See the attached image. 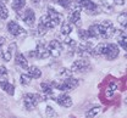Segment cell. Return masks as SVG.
<instances>
[{"label": "cell", "mask_w": 127, "mask_h": 118, "mask_svg": "<svg viewBox=\"0 0 127 118\" xmlns=\"http://www.w3.org/2000/svg\"><path fill=\"white\" fill-rule=\"evenodd\" d=\"M89 38L92 39H109L115 35L116 28L112 24V22L109 20H104L100 23H94L92 24L88 29Z\"/></svg>", "instance_id": "1"}, {"label": "cell", "mask_w": 127, "mask_h": 118, "mask_svg": "<svg viewBox=\"0 0 127 118\" xmlns=\"http://www.w3.org/2000/svg\"><path fill=\"white\" fill-rule=\"evenodd\" d=\"M61 20H63L61 14H59L56 10H54L51 7H48V14L43 15L39 18V23L42 26H44L47 29H54L58 24L61 23Z\"/></svg>", "instance_id": "2"}, {"label": "cell", "mask_w": 127, "mask_h": 118, "mask_svg": "<svg viewBox=\"0 0 127 118\" xmlns=\"http://www.w3.org/2000/svg\"><path fill=\"white\" fill-rule=\"evenodd\" d=\"M45 100H47V98L43 96V95H40V94L28 93V94H26L25 98H23V106H25L26 110L32 111V110H34L40 102L45 101Z\"/></svg>", "instance_id": "3"}, {"label": "cell", "mask_w": 127, "mask_h": 118, "mask_svg": "<svg viewBox=\"0 0 127 118\" xmlns=\"http://www.w3.org/2000/svg\"><path fill=\"white\" fill-rule=\"evenodd\" d=\"M51 85H53V88H56L58 90L64 91V93H66V91H72V90H75V89L78 86V79H76V78H73V77H68V78H66V79H63L61 83L53 82Z\"/></svg>", "instance_id": "4"}, {"label": "cell", "mask_w": 127, "mask_h": 118, "mask_svg": "<svg viewBox=\"0 0 127 118\" xmlns=\"http://www.w3.org/2000/svg\"><path fill=\"white\" fill-rule=\"evenodd\" d=\"M81 11H82V7L78 2H73L71 9H70V12H68V16H67V21L68 23L72 26H81Z\"/></svg>", "instance_id": "5"}, {"label": "cell", "mask_w": 127, "mask_h": 118, "mask_svg": "<svg viewBox=\"0 0 127 118\" xmlns=\"http://www.w3.org/2000/svg\"><path fill=\"white\" fill-rule=\"evenodd\" d=\"M6 29L11 35H14L15 38H18V39H23V38L27 37V32L16 21H9L7 26H6Z\"/></svg>", "instance_id": "6"}, {"label": "cell", "mask_w": 127, "mask_h": 118, "mask_svg": "<svg viewBox=\"0 0 127 118\" xmlns=\"http://www.w3.org/2000/svg\"><path fill=\"white\" fill-rule=\"evenodd\" d=\"M18 17L23 21L25 24H27L28 27H33L34 23H35V14L32 9H26V10H22L20 12H17Z\"/></svg>", "instance_id": "7"}, {"label": "cell", "mask_w": 127, "mask_h": 118, "mask_svg": "<svg viewBox=\"0 0 127 118\" xmlns=\"http://www.w3.org/2000/svg\"><path fill=\"white\" fill-rule=\"evenodd\" d=\"M78 4L81 5L82 9H84V11L88 15H98L101 11L99 5L95 4L94 1H92V0H82V1H79Z\"/></svg>", "instance_id": "8"}, {"label": "cell", "mask_w": 127, "mask_h": 118, "mask_svg": "<svg viewBox=\"0 0 127 118\" xmlns=\"http://www.w3.org/2000/svg\"><path fill=\"white\" fill-rule=\"evenodd\" d=\"M48 50L50 52V56L53 57H59L61 54H63L64 50V45L63 43L59 40V39H53L49 45H48Z\"/></svg>", "instance_id": "9"}, {"label": "cell", "mask_w": 127, "mask_h": 118, "mask_svg": "<svg viewBox=\"0 0 127 118\" xmlns=\"http://www.w3.org/2000/svg\"><path fill=\"white\" fill-rule=\"evenodd\" d=\"M89 67H91L89 60H87L86 57H82V59H78V60L73 61L72 65H71V67H70V69L73 73V72H83V71L88 69Z\"/></svg>", "instance_id": "10"}, {"label": "cell", "mask_w": 127, "mask_h": 118, "mask_svg": "<svg viewBox=\"0 0 127 118\" xmlns=\"http://www.w3.org/2000/svg\"><path fill=\"white\" fill-rule=\"evenodd\" d=\"M30 56H34V57H37V59H39V60H44V59H48V57L50 56V52H49L47 46H45L43 43L39 41V43L37 44L35 50L30 52Z\"/></svg>", "instance_id": "11"}, {"label": "cell", "mask_w": 127, "mask_h": 118, "mask_svg": "<svg viewBox=\"0 0 127 118\" xmlns=\"http://www.w3.org/2000/svg\"><path fill=\"white\" fill-rule=\"evenodd\" d=\"M119 52L120 49L117 46V44L115 43H106V48H105V52H104V56L108 59V60H115L117 56H119Z\"/></svg>", "instance_id": "12"}, {"label": "cell", "mask_w": 127, "mask_h": 118, "mask_svg": "<svg viewBox=\"0 0 127 118\" xmlns=\"http://www.w3.org/2000/svg\"><path fill=\"white\" fill-rule=\"evenodd\" d=\"M92 50H93V45L89 40L83 41L82 44H79L77 46V54L79 56H87V55H92Z\"/></svg>", "instance_id": "13"}, {"label": "cell", "mask_w": 127, "mask_h": 118, "mask_svg": "<svg viewBox=\"0 0 127 118\" xmlns=\"http://www.w3.org/2000/svg\"><path fill=\"white\" fill-rule=\"evenodd\" d=\"M56 102L61 106V107H64V108H68V107H71L72 106V99H71V96L70 95H67V94H60L56 99Z\"/></svg>", "instance_id": "14"}, {"label": "cell", "mask_w": 127, "mask_h": 118, "mask_svg": "<svg viewBox=\"0 0 127 118\" xmlns=\"http://www.w3.org/2000/svg\"><path fill=\"white\" fill-rule=\"evenodd\" d=\"M15 63L17 65V66H20L22 69H28V67H30V65H28V60H27L26 56H25L23 54H21V52H18V54L16 55Z\"/></svg>", "instance_id": "15"}, {"label": "cell", "mask_w": 127, "mask_h": 118, "mask_svg": "<svg viewBox=\"0 0 127 118\" xmlns=\"http://www.w3.org/2000/svg\"><path fill=\"white\" fill-rule=\"evenodd\" d=\"M16 48H17L16 43H11L10 46H9L6 50L2 51V54H1V59H2V61H5V62H10L11 59H12V51H14V49H16Z\"/></svg>", "instance_id": "16"}, {"label": "cell", "mask_w": 127, "mask_h": 118, "mask_svg": "<svg viewBox=\"0 0 127 118\" xmlns=\"http://www.w3.org/2000/svg\"><path fill=\"white\" fill-rule=\"evenodd\" d=\"M40 88H42V90H43L45 98H47V96H50V98H53V100H54V98H55V96H54V88H53L51 83L43 82V83L40 84Z\"/></svg>", "instance_id": "17"}, {"label": "cell", "mask_w": 127, "mask_h": 118, "mask_svg": "<svg viewBox=\"0 0 127 118\" xmlns=\"http://www.w3.org/2000/svg\"><path fill=\"white\" fill-rule=\"evenodd\" d=\"M105 48H106V41H103V43H99L95 48H93L92 50V55L95 57H99V56H104V52H105Z\"/></svg>", "instance_id": "18"}, {"label": "cell", "mask_w": 127, "mask_h": 118, "mask_svg": "<svg viewBox=\"0 0 127 118\" xmlns=\"http://www.w3.org/2000/svg\"><path fill=\"white\" fill-rule=\"evenodd\" d=\"M0 88L6 93V94H9L10 96H12V95H15V85L11 84V83H9V82H5V83H0Z\"/></svg>", "instance_id": "19"}, {"label": "cell", "mask_w": 127, "mask_h": 118, "mask_svg": "<svg viewBox=\"0 0 127 118\" xmlns=\"http://www.w3.org/2000/svg\"><path fill=\"white\" fill-rule=\"evenodd\" d=\"M27 74L31 77L32 79H38V78H40V76H42V71L37 67V66H30Z\"/></svg>", "instance_id": "20"}, {"label": "cell", "mask_w": 127, "mask_h": 118, "mask_svg": "<svg viewBox=\"0 0 127 118\" xmlns=\"http://www.w3.org/2000/svg\"><path fill=\"white\" fill-rule=\"evenodd\" d=\"M25 6H26V0H14L11 4V7L16 11V14L22 11L25 9Z\"/></svg>", "instance_id": "21"}, {"label": "cell", "mask_w": 127, "mask_h": 118, "mask_svg": "<svg viewBox=\"0 0 127 118\" xmlns=\"http://www.w3.org/2000/svg\"><path fill=\"white\" fill-rule=\"evenodd\" d=\"M63 45H65L68 50L72 52V51L76 49V45H77V44H76V40H73V39H72V38H70V37H66V38L64 39Z\"/></svg>", "instance_id": "22"}, {"label": "cell", "mask_w": 127, "mask_h": 118, "mask_svg": "<svg viewBox=\"0 0 127 118\" xmlns=\"http://www.w3.org/2000/svg\"><path fill=\"white\" fill-rule=\"evenodd\" d=\"M101 112V106H94L92 108H89L86 113V117L87 118H95L99 113Z\"/></svg>", "instance_id": "23"}, {"label": "cell", "mask_w": 127, "mask_h": 118, "mask_svg": "<svg viewBox=\"0 0 127 118\" xmlns=\"http://www.w3.org/2000/svg\"><path fill=\"white\" fill-rule=\"evenodd\" d=\"M56 77H58L59 79H66V78H68V77H72V72H71L70 68H61V69H59Z\"/></svg>", "instance_id": "24"}, {"label": "cell", "mask_w": 127, "mask_h": 118, "mask_svg": "<svg viewBox=\"0 0 127 118\" xmlns=\"http://www.w3.org/2000/svg\"><path fill=\"white\" fill-rule=\"evenodd\" d=\"M117 46H121L124 50H126V49H127L126 32H122V33L119 35V38H117Z\"/></svg>", "instance_id": "25"}, {"label": "cell", "mask_w": 127, "mask_h": 118, "mask_svg": "<svg viewBox=\"0 0 127 118\" xmlns=\"http://www.w3.org/2000/svg\"><path fill=\"white\" fill-rule=\"evenodd\" d=\"M72 33V26L68 22H63L61 23V34L64 37H68Z\"/></svg>", "instance_id": "26"}, {"label": "cell", "mask_w": 127, "mask_h": 118, "mask_svg": "<svg viewBox=\"0 0 127 118\" xmlns=\"http://www.w3.org/2000/svg\"><path fill=\"white\" fill-rule=\"evenodd\" d=\"M48 32V29L44 27V26H42L40 23H38V26H37V28L32 32L33 35H35V37H43V35H45Z\"/></svg>", "instance_id": "27"}, {"label": "cell", "mask_w": 127, "mask_h": 118, "mask_svg": "<svg viewBox=\"0 0 127 118\" xmlns=\"http://www.w3.org/2000/svg\"><path fill=\"white\" fill-rule=\"evenodd\" d=\"M9 82V72L5 66H0V83Z\"/></svg>", "instance_id": "28"}, {"label": "cell", "mask_w": 127, "mask_h": 118, "mask_svg": "<svg viewBox=\"0 0 127 118\" xmlns=\"http://www.w3.org/2000/svg\"><path fill=\"white\" fill-rule=\"evenodd\" d=\"M9 17V10L4 2L0 1V20H6Z\"/></svg>", "instance_id": "29"}, {"label": "cell", "mask_w": 127, "mask_h": 118, "mask_svg": "<svg viewBox=\"0 0 127 118\" xmlns=\"http://www.w3.org/2000/svg\"><path fill=\"white\" fill-rule=\"evenodd\" d=\"M77 34H78L79 39L81 40H83V41H87V40H89L91 38H89V34H88V31L87 29H82V28H78V31H77Z\"/></svg>", "instance_id": "30"}, {"label": "cell", "mask_w": 127, "mask_h": 118, "mask_svg": "<svg viewBox=\"0 0 127 118\" xmlns=\"http://www.w3.org/2000/svg\"><path fill=\"white\" fill-rule=\"evenodd\" d=\"M99 1H100V6H101L103 11L105 10V12H110L111 10H114L112 5L109 4V1H108V0H99ZM101 9H100V10H101Z\"/></svg>", "instance_id": "31"}, {"label": "cell", "mask_w": 127, "mask_h": 118, "mask_svg": "<svg viewBox=\"0 0 127 118\" xmlns=\"http://www.w3.org/2000/svg\"><path fill=\"white\" fill-rule=\"evenodd\" d=\"M20 82H21L22 85H28V84H31L32 78L27 74V73H22V74L20 76Z\"/></svg>", "instance_id": "32"}, {"label": "cell", "mask_w": 127, "mask_h": 118, "mask_svg": "<svg viewBox=\"0 0 127 118\" xmlns=\"http://www.w3.org/2000/svg\"><path fill=\"white\" fill-rule=\"evenodd\" d=\"M116 88H117V85H116V83L114 82V83H110L109 84V86H108V89H106V98H109L110 99L111 96L114 95V93H115V90H116Z\"/></svg>", "instance_id": "33"}, {"label": "cell", "mask_w": 127, "mask_h": 118, "mask_svg": "<svg viewBox=\"0 0 127 118\" xmlns=\"http://www.w3.org/2000/svg\"><path fill=\"white\" fill-rule=\"evenodd\" d=\"M117 21H119V23H120L124 28H126V21H127V12L126 11H124L122 14H120V15L117 16Z\"/></svg>", "instance_id": "34"}, {"label": "cell", "mask_w": 127, "mask_h": 118, "mask_svg": "<svg viewBox=\"0 0 127 118\" xmlns=\"http://www.w3.org/2000/svg\"><path fill=\"white\" fill-rule=\"evenodd\" d=\"M45 115H47V117H49V118L58 117V112H56L51 106H47V108H45Z\"/></svg>", "instance_id": "35"}, {"label": "cell", "mask_w": 127, "mask_h": 118, "mask_svg": "<svg viewBox=\"0 0 127 118\" xmlns=\"http://www.w3.org/2000/svg\"><path fill=\"white\" fill-rule=\"evenodd\" d=\"M58 4L60 6H63L64 9L70 10L71 6H72V4H73V1H71V0H58Z\"/></svg>", "instance_id": "36"}, {"label": "cell", "mask_w": 127, "mask_h": 118, "mask_svg": "<svg viewBox=\"0 0 127 118\" xmlns=\"http://www.w3.org/2000/svg\"><path fill=\"white\" fill-rule=\"evenodd\" d=\"M115 5H125V0H112Z\"/></svg>", "instance_id": "37"}, {"label": "cell", "mask_w": 127, "mask_h": 118, "mask_svg": "<svg viewBox=\"0 0 127 118\" xmlns=\"http://www.w3.org/2000/svg\"><path fill=\"white\" fill-rule=\"evenodd\" d=\"M4 43H5V38L4 37H0V48L4 45Z\"/></svg>", "instance_id": "38"}, {"label": "cell", "mask_w": 127, "mask_h": 118, "mask_svg": "<svg viewBox=\"0 0 127 118\" xmlns=\"http://www.w3.org/2000/svg\"><path fill=\"white\" fill-rule=\"evenodd\" d=\"M79 1H82V0H77V2H79Z\"/></svg>", "instance_id": "39"}, {"label": "cell", "mask_w": 127, "mask_h": 118, "mask_svg": "<svg viewBox=\"0 0 127 118\" xmlns=\"http://www.w3.org/2000/svg\"><path fill=\"white\" fill-rule=\"evenodd\" d=\"M11 118H16V117H11Z\"/></svg>", "instance_id": "40"}]
</instances>
